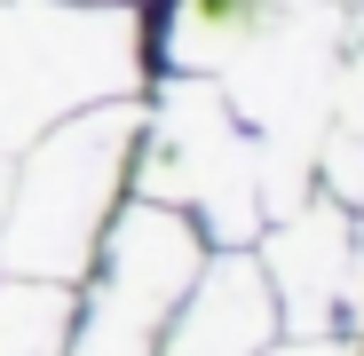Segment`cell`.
I'll list each match as a JSON object with an SVG mask.
<instances>
[{
  "mask_svg": "<svg viewBox=\"0 0 364 356\" xmlns=\"http://www.w3.org/2000/svg\"><path fill=\"white\" fill-rule=\"evenodd\" d=\"M64 285H0V356H55L64 340Z\"/></svg>",
  "mask_w": 364,
  "mask_h": 356,
  "instance_id": "6",
  "label": "cell"
},
{
  "mask_svg": "<svg viewBox=\"0 0 364 356\" xmlns=\"http://www.w3.org/2000/svg\"><path fill=\"white\" fill-rule=\"evenodd\" d=\"M269 333V293H262V269L254 261H222L191 309H182V333L166 356H254Z\"/></svg>",
  "mask_w": 364,
  "mask_h": 356,
  "instance_id": "5",
  "label": "cell"
},
{
  "mask_svg": "<svg viewBox=\"0 0 364 356\" xmlns=\"http://www.w3.org/2000/svg\"><path fill=\"white\" fill-rule=\"evenodd\" d=\"M127 135H135V111H111V119H80V127L40 143L24 190H16V230H9V254L24 269L72 277L95 254V222H103V198H111Z\"/></svg>",
  "mask_w": 364,
  "mask_h": 356,
  "instance_id": "2",
  "label": "cell"
},
{
  "mask_svg": "<svg viewBox=\"0 0 364 356\" xmlns=\"http://www.w3.org/2000/svg\"><path fill=\"white\" fill-rule=\"evenodd\" d=\"M135 80V24L103 9L0 0V143Z\"/></svg>",
  "mask_w": 364,
  "mask_h": 356,
  "instance_id": "1",
  "label": "cell"
},
{
  "mask_svg": "<svg viewBox=\"0 0 364 356\" xmlns=\"http://www.w3.org/2000/svg\"><path fill=\"white\" fill-rule=\"evenodd\" d=\"M151 190L166 206L198 198L222 237H246L254 230V158H246V143H237V127H230V111H222L214 87H174Z\"/></svg>",
  "mask_w": 364,
  "mask_h": 356,
  "instance_id": "4",
  "label": "cell"
},
{
  "mask_svg": "<svg viewBox=\"0 0 364 356\" xmlns=\"http://www.w3.org/2000/svg\"><path fill=\"white\" fill-rule=\"evenodd\" d=\"M198 277V246H191V222L182 214H127L111 237V277H103V301H95V333L80 356H151V333L174 317V301L191 293Z\"/></svg>",
  "mask_w": 364,
  "mask_h": 356,
  "instance_id": "3",
  "label": "cell"
},
{
  "mask_svg": "<svg viewBox=\"0 0 364 356\" xmlns=\"http://www.w3.org/2000/svg\"><path fill=\"white\" fill-rule=\"evenodd\" d=\"M301 356H348V348H333V340H309V348H301Z\"/></svg>",
  "mask_w": 364,
  "mask_h": 356,
  "instance_id": "7",
  "label": "cell"
}]
</instances>
